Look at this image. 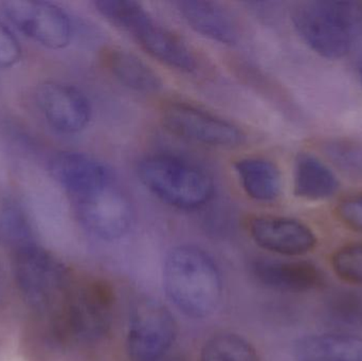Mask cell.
Wrapping results in <instances>:
<instances>
[{
    "label": "cell",
    "instance_id": "6da1fadb",
    "mask_svg": "<svg viewBox=\"0 0 362 361\" xmlns=\"http://www.w3.org/2000/svg\"><path fill=\"white\" fill-rule=\"evenodd\" d=\"M163 288L172 304L187 317L204 319L223 299L221 271L210 254L193 245L172 248L163 262Z\"/></svg>",
    "mask_w": 362,
    "mask_h": 361
},
{
    "label": "cell",
    "instance_id": "7a4b0ae2",
    "mask_svg": "<svg viewBox=\"0 0 362 361\" xmlns=\"http://www.w3.org/2000/svg\"><path fill=\"white\" fill-rule=\"evenodd\" d=\"M116 294L107 280L71 282L59 311L47 321L57 343H95L105 338L114 320Z\"/></svg>",
    "mask_w": 362,
    "mask_h": 361
},
{
    "label": "cell",
    "instance_id": "3957f363",
    "mask_svg": "<svg viewBox=\"0 0 362 361\" xmlns=\"http://www.w3.org/2000/svg\"><path fill=\"white\" fill-rule=\"evenodd\" d=\"M296 31L315 52L329 59L346 57L362 40V2L310 0L291 12Z\"/></svg>",
    "mask_w": 362,
    "mask_h": 361
},
{
    "label": "cell",
    "instance_id": "277c9868",
    "mask_svg": "<svg viewBox=\"0 0 362 361\" xmlns=\"http://www.w3.org/2000/svg\"><path fill=\"white\" fill-rule=\"evenodd\" d=\"M138 176L151 193L176 209H200L214 195V182L206 171L173 155L146 157L138 165Z\"/></svg>",
    "mask_w": 362,
    "mask_h": 361
},
{
    "label": "cell",
    "instance_id": "5b68a950",
    "mask_svg": "<svg viewBox=\"0 0 362 361\" xmlns=\"http://www.w3.org/2000/svg\"><path fill=\"white\" fill-rule=\"evenodd\" d=\"M13 271L23 300L40 318L59 311L72 279L55 256L36 244L13 254Z\"/></svg>",
    "mask_w": 362,
    "mask_h": 361
},
{
    "label": "cell",
    "instance_id": "8992f818",
    "mask_svg": "<svg viewBox=\"0 0 362 361\" xmlns=\"http://www.w3.org/2000/svg\"><path fill=\"white\" fill-rule=\"evenodd\" d=\"M176 337L177 324L163 303L148 297L134 303L127 335L129 360H158L171 351Z\"/></svg>",
    "mask_w": 362,
    "mask_h": 361
},
{
    "label": "cell",
    "instance_id": "52a82bcc",
    "mask_svg": "<svg viewBox=\"0 0 362 361\" xmlns=\"http://www.w3.org/2000/svg\"><path fill=\"white\" fill-rule=\"evenodd\" d=\"M160 117L170 133L202 146L235 148L247 140L246 134L238 125L185 102L165 103Z\"/></svg>",
    "mask_w": 362,
    "mask_h": 361
},
{
    "label": "cell",
    "instance_id": "ba28073f",
    "mask_svg": "<svg viewBox=\"0 0 362 361\" xmlns=\"http://www.w3.org/2000/svg\"><path fill=\"white\" fill-rule=\"evenodd\" d=\"M4 11L21 33L46 48L59 50L70 44L71 20L55 4L40 0H8L4 2Z\"/></svg>",
    "mask_w": 362,
    "mask_h": 361
},
{
    "label": "cell",
    "instance_id": "9c48e42d",
    "mask_svg": "<svg viewBox=\"0 0 362 361\" xmlns=\"http://www.w3.org/2000/svg\"><path fill=\"white\" fill-rule=\"evenodd\" d=\"M74 206L81 225L104 241L122 239L133 226L131 201L114 182L89 196L74 201Z\"/></svg>",
    "mask_w": 362,
    "mask_h": 361
},
{
    "label": "cell",
    "instance_id": "30bf717a",
    "mask_svg": "<svg viewBox=\"0 0 362 361\" xmlns=\"http://www.w3.org/2000/svg\"><path fill=\"white\" fill-rule=\"evenodd\" d=\"M38 106L49 124L59 133H81L91 118V107L86 95L66 83H42L36 93Z\"/></svg>",
    "mask_w": 362,
    "mask_h": 361
},
{
    "label": "cell",
    "instance_id": "8fae6325",
    "mask_svg": "<svg viewBox=\"0 0 362 361\" xmlns=\"http://www.w3.org/2000/svg\"><path fill=\"white\" fill-rule=\"evenodd\" d=\"M127 33L163 65L185 73H192L197 69V57L187 42L157 23L148 11L141 13Z\"/></svg>",
    "mask_w": 362,
    "mask_h": 361
},
{
    "label": "cell",
    "instance_id": "7c38bea8",
    "mask_svg": "<svg viewBox=\"0 0 362 361\" xmlns=\"http://www.w3.org/2000/svg\"><path fill=\"white\" fill-rule=\"evenodd\" d=\"M249 235L259 247L284 256H304L317 245L308 225L283 216H255L249 223Z\"/></svg>",
    "mask_w": 362,
    "mask_h": 361
},
{
    "label": "cell",
    "instance_id": "4fadbf2b",
    "mask_svg": "<svg viewBox=\"0 0 362 361\" xmlns=\"http://www.w3.org/2000/svg\"><path fill=\"white\" fill-rule=\"evenodd\" d=\"M53 178L74 201L84 199L112 182V172L101 161L78 152H62L50 162Z\"/></svg>",
    "mask_w": 362,
    "mask_h": 361
},
{
    "label": "cell",
    "instance_id": "5bb4252c",
    "mask_svg": "<svg viewBox=\"0 0 362 361\" xmlns=\"http://www.w3.org/2000/svg\"><path fill=\"white\" fill-rule=\"evenodd\" d=\"M250 267L255 281L276 292L301 294L325 283L322 271L308 261L259 258Z\"/></svg>",
    "mask_w": 362,
    "mask_h": 361
},
{
    "label": "cell",
    "instance_id": "9a60e30c",
    "mask_svg": "<svg viewBox=\"0 0 362 361\" xmlns=\"http://www.w3.org/2000/svg\"><path fill=\"white\" fill-rule=\"evenodd\" d=\"M175 4L183 20L200 35L228 46L238 42L235 20L221 4L206 0H181Z\"/></svg>",
    "mask_w": 362,
    "mask_h": 361
},
{
    "label": "cell",
    "instance_id": "2e32d148",
    "mask_svg": "<svg viewBox=\"0 0 362 361\" xmlns=\"http://www.w3.org/2000/svg\"><path fill=\"white\" fill-rule=\"evenodd\" d=\"M295 361H362V338L349 333L303 337L293 348Z\"/></svg>",
    "mask_w": 362,
    "mask_h": 361
},
{
    "label": "cell",
    "instance_id": "e0dca14e",
    "mask_svg": "<svg viewBox=\"0 0 362 361\" xmlns=\"http://www.w3.org/2000/svg\"><path fill=\"white\" fill-rule=\"evenodd\" d=\"M339 190V180L325 162L310 153H302L296 159L293 191L305 201L331 199Z\"/></svg>",
    "mask_w": 362,
    "mask_h": 361
},
{
    "label": "cell",
    "instance_id": "ac0fdd59",
    "mask_svg": "<svg viewBox=\"0 0 362 361\" xmlns=\"http://www.w3.org/2000/svg\"><path fill=\"white\" fill-rule=\"evenodd\" d=\"M242 188L250 199L259 203L276 201L282 190L280 170L264 158H243L234 165Z\"/></svg>",
    "mask_w": 362,
    "mask_h": 361
},
{
    "label": "cell",
    "instance_id": "d6986e66",
    "mask_svg": "<svg viewBox=\"0 0 362 361\" xmlns=\"http://www.w3.org/2000/svg\"><path fill=\"white\" fill-rule=\"evenodd\" d=\"M107 59L110 72L123 86L148 95L159 93L163 89L160 76L133 53L112 49Z\"/></svg>",
    "mask_w": 362,
    "mask_h": 361
},
{
    "label": "cell",
    "instance_id": "ffe728a7",
    "mask_svg": "<svg viewBox=\"0 0 362 361\" xmlns=\"http://www.w3.org/2000/svg\"><path fill=\"white\" fill-rule=\"evenodd\" d=\"M0 242L13 254L37 244L25 208L8 195H0Z\"/></svg>",
    "mask_w": 362,
    "mask_h": 361
},
{
    "label": "cell",
    "instance_id": "44dd1931",
    "mask_svg": "<svg viewBox=\"0 0 362 361\" xmlns=\"http://www.w3.org/2000/svg\"><path fill=\"white\" fill-rule=\"evenodd\" d=\"M323 317L340 333L358 330L362 328V297L353 290H334L323 303Z\"/></svg>",
    "mask_w": 362,
    "mask_h": 361
},
{
    "label": "cell",
    "instance_id": "7402d4cb",
    "mask_svg": "<svg viewBox=\"0 0 362 361\" xmlns=\"http://www.w3.org/2000/svg\"><path fill=\"white\" fill-rule=\"evenodd\" d=\"M200 361H259L255 348L240 335L223 332L204 343Z\"/></svg>",
    "mask_w": 362,
    "mask_h": 361
},
{
    "label": "cell",
    "instance_id": "603a6c76",
    "mask_svg": "<svg viewBox=\"0 0 362 361\" xmlns=\"http://www.w3.org/2000/svg\"><path fill=\"white\" fill-rule=\"evenodd\" d=\"M327 158L346 175L362 179V146L348 140H329L323 146Z\"/></svg>",
    "mask_w": 362,
    "mask_h": 361
},
{
    "label": "cell",
    "instance_id": "cb8c5ba5",
    "mask_svg": "<svg viewBox=\"0 0 362 361\" xmlns=\"http://www.w3.org/2000/svg\"><path fill=\"white\" fill-rule=\"evenodd\" d=\"M332 267L340 279L362 285V242L336 250L332 256Z\"/></svg>",
    "mask_w": 362,
    "mask_h": 361
},
{
    "label": "cell",
    "instance_id": "d4e9b609",
    "mask_svg": "<svg viewBox=\"0 0 362 361\" xmlns=\"http://www.w3.org/2000/svg\"><path fill=\"white\" fill-rule=\"evenodd\" d=\"M21 57V44L13 32L0 21V69L12 67Z\"/></svg>",
    "mask_w": 362,
    "mask_h": 361
},
{
    "label": "cell",
    "instance_id": "484cf974",
    "mask_svg": "<svg viewBox=\"0 0 362 361\" xmlns=\"http://www.w3.org/2000/svg\"><path fill=\"white\" fill-rule=\"evenodd\" d=\"M337 213L349 228L362 233V193L344 199L337 207Z\"/></svg>",
    "mask_w": 362,
    "mask_h": 361
},
{
    "label": "cell",
    "instance_id": "4316f807",
    "mask_svg": "<svg viewBox=\"0 0 362 361\" xmlns=\"http://www.w3.org/2000/svg\"><path fill=\"white\" fill-rule=\"evenodd\" d=\"M154 361H187V358L180 353L170 351L165 355L161 356L160 358Z\"/></svg>",
    "mask_w": 362,
    "mask_h": 361
},
{
    "label": "cell",
    "instance_id": "83f0119b",
    "mask_svg": "<svg viewBox=\"0 0 362 361\" xmlns=\"http://www.w3.org/2000/svg\"><path fill=\"white\" fill-rule=\"evenodd\" d=\"M357 73H358V78L362 85V54L357 61Z\"/></svg>",
    "mask_w": 362,
    "mask_h": 361
}]
</instances>
